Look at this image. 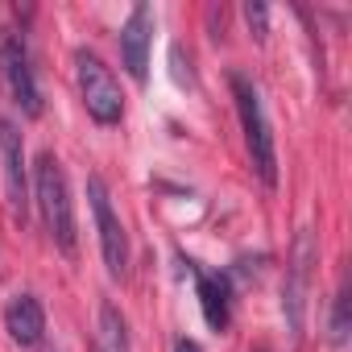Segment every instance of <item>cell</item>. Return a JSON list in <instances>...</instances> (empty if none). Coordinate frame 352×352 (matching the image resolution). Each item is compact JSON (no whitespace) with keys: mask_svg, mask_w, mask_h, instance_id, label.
Here are the masks:
<instances>
[{"mask_svg":"<svg viewBox=\"0 0 352 352\" xmlns=\"http://www.w3.org/2000/svg\"><path fill=\"white\" fill-rule=\"evenodd\" d=\"M228 87H232V100H236V116H241V133H245L253 170L261 174L265 187H278V149H274V133H270V120H265L261 91H257V83H253L249 75H241V71L228 75Z\"/></svg>","mask_w":352,"mask_h":352,"instance_id":"6da1fadb","label":"cell"},{"mask_svg":"<svg viewBox=\"0 0 352 352\" xmlns=\"http://www.w3.org/2000/svg\"><path fill=\"white\" fill-rule=\"evenodd\" d=\"M34 199L42 208L46 232L54 236V245L63 253H75V208H71V187H67V174L63 162L46 149L34 166Z\"/></svg>","mask_w":352,"mask_h":352,"instance_id":"7a4b0ae2","label":"cell"},{"mask_svg":"<svg viewBox=\"0 0 352 352\" xmlns=\"http://www.w3.org/2000/svg\"><path fill=\"white\" fill-rule=\"evenodd\" d=\"M75 79H79V96H83V108L96 124H120L124 120V96H120V83L116 75L104 67V58L87 46L75 50Z\"/></svg>","mask_w":352,"mask_h":352,"instance_id":"3957f363","label":"cell"},{"mask_svg":"<svg viewBox=\"0 0 352 352\" xmlns=\"http://www.w3.org/2000/svg\"><path fill=\"white\" fill-rule=\"evenodd\" d=\"M319 265V241L311 228H302L294 236V249H290V265H286V286H282V319H286V331L290 340L298 344L302 340V323H307V294H311V274Z\"/></svg>","mask_w":352,"mask_h":352,"instance_id":"277c9868","label":"cell"},{"mask_svg":"<svg viewBox=\"0 0 352 352\" xmlns=\"http://www.w3.org/2000/svg\"><path fill=\"white\" fill-rule=\"evenodd\" d=\"M87 199H91V216H96V228H100V249H104V265L112 278H124L129 274V232L120 224V216L112 212V199H108V187L100 174L87 179Z\"/></svg>","mask_w":352,"mask_h":352,"instance_id":"5b68a950","label":"cell"},{"mask_svg":"<svg viewBox=\"0 0 352 352\" xmlns=\"http://www.w3.org/2000/svg\"><path fill=\"white\" fill-rule=\"evenodd\" d=\"M0 75H5V83H9V91L25 116H42V91H38L34 67H30L25 38L13 30H0Z\"/></svg>","mask_w":352,"mask_h":352,"instance_id":"8992f818","label":"cell"},{"mask_svg":"<svg viewBox=\"0 0 352 352\" xmlns=\"http://www.w3.org/2000/svg\"><path fill=\"white\" fill-rule=\"evenodd\" d=\"M0 162H5V199L17 224L30 220V174H25V141L21 129L0 116Z\"/></svg>","mask_w":352,"mask_h":352,"instance_id":"52a82bcc","label":"cell"},{"mask_svg":"<svg viewBox=\"0 0 352 352\" xmlns=\"http://www.w3.org/2000/svg\"><path fill=\"white\" fill-rule=\"evenodd\" d=\"M149 42H153V9L133 5V13L120 25V63L137 83H145V71H149Z\"/></svg>","mask_w":352,"mask_h":352,"instance_id":"ba28073f","label":"cell"},{"mask_svg":"<svg viewBox=\"0 0 352 352\" xmlns=\"http://www.w3.org/2000/svg\"><path fill=\"white\" fill-rule=\"evenodd\" d=\"M5 327H9V336L21 348H34L46 336V311H42V302L34 294H13L9 307H5Z\"/></svg>","mask_w":352,"mask_h":352,"instance_id":"9c48e42d","label":"cell"},{"mask_svg":"<svg viewBox=\"0 0 352 352\" xmlns=\"http://www.w3.org/2000/svg\"><path fill=\"white\" fill-rule=\"evenodd\" d=\"M195 282H199V307H204L208 327L224 331V327H228V319H232V286H228V274L195 270Z\"/></svg>","mask_w":352,"mask_h":352,"instance_id":"30bf717a","label":"cell"},{"mask_svg":"<svg viewBox=\"0 0 352 352\" xmlns=\"http://www.w3.org/2000/svg\"><path fill=\"white\" fill-rule=\"evenodd\" d=\"M96 352H129V327H124V315L112 302L100 307V344H96Z\"/></svg>","mask_w":352,"mask_h":352,"instance_id":"8fae6325","label":"cell"},{"mask_svg":"<svg viewBox=\"0 0 352 352\" xmlns=\"http://www.w3.org/2000/svg\"><path fill=\"white\" fill-rule=\"evenodd\" d=\"M348 331H352V294H348V282L336 290V302H331V348H344L348 344Z\"/></svg>","mask_w":352,"mask_h":352,"instance_id":"7c38bea8","label":"cell"},{"mask_svg":"<svg viewBox=\"0 0 352 352\" xmlns=\"http://www.w3.org/2000/svg\"><path fill=\"white\" fill-rule=\"evenodd\" d=\"M245 21H249L253 38H257V42H265V21H270V9H265V5H245Z\"/></svg>","mask_w":352,"mask_h":352,"instance_id":"4fadbf2b","label":"cell"},{"mask_svg":"<svg viewBox=\"0 0 352 352\" xmlns=\"http://www.w3.org/2000/svg\"><path fill=\"white\" fill-rule=\"evenodd\" d=\"M174 352H204V348H199L191 336H179V340H174Z\"/></svg>","mask_w":352,"mask_h":352,"instance_id":"5bb4252c","label":"cell"}]
</instances>
